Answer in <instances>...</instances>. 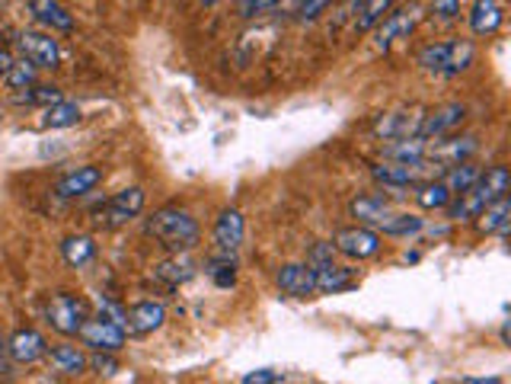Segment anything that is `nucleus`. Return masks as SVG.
I'll return each mask as SVG.
<instances>
[{"instance_id": "obj_25", "label": "nucleus", "mask_w": 511, "mask_h": 384, "mask_svg": "<svg viewBox=\"0 0 511 384\" xmlns=\"http://www.w3.org/2000/svg\"><path fill=\"white\" fill-rule=\"evenodd\" d=\"M480 173H482V170L476 167L474 161H460V163H454V167L444 170L441 183L448 186L450 196H460V192H466L470 186L476 183V179H480Z\"/></svg>"}, {"instance_id": "obj_40", "label": "nucleus", "mask_w": 511, "mask_h": 384, "mask_svg": "<svg viewBox=\"0 0 511 384\" xmlns=\"http://www.w3.org/2000/svg\"><path fill=\"white\" fill-rule=\"evenodd\" d=\"M278 371H272V369H256V371H250V375H243V381L240 384H278Z\"/></svg>"}, {"instance_id": "obj_32", "label": "nucleus", "mask_w": 511, "mask_h": 384, "mask_svg": "<svg viewBox=\"0 0 511 384\" xmlns=\"http://www.w3.org/2000/svg\"><path fill=\"white\" fill-rule=\"evenodd\" d=\"M62 100L64 96L58 87H36V84L16 96V103H26V106H38V103H42V106H52V103H62Z\"/></svg>"}, {"instance_id": "obj_20", "label": "nucleus", "mask_w": 511, "mask_h": 384, "mask_svg": "<svg viewBox=\"0 0 511 384\" xmlns=\"http://www.w3.org/2000/svg\"><path fill=\"white\" fill-rule=\"evenodd\" d=\"M476 135H464V138H454V141H438L435 151H428V157H435L441 167H454L460 161H470L476 154Z\"/></svg>"}, {"instance_id": "obj_16", "label": "nucleus", "mask_w": 511, "mask_h": 384, "mask_svg": "<svg viewBox=\"0 0 511 384\" xmlns=\"http://www.w3.org/2000/svg\"><path fill=\"white\" fill-rule=\"evenodd\" d=\"M359 285V276H355V269L351 266H336V263H329V266L317 269V292L320 295H342L349 288Z\"/></svg>"}, {"instance_id": "obj_36", "label": "nucleus", "mask_w": 511, "mask_h": 384, "mask_svg": "<svg viewBox=\"0 0 511 384\" xmlns=\"http://www.w3.org/2000/svg\"><path fill=\"white\" fill-rule=\"evenodd\" d=\"M282 4V0H237V13L243 16V20H252V16H262L268 13V10H275Z\"/></svg>"}, {"instance_id": "obj_38", "label": "nucleus", "mask_w": 511, "mask_h": 384, "mask_svg": "<svg viewBox=\"0 0 511 384\" xmlns=\"http://www.w3.org/2000/svg\"><path fill=\"white\" fill-rule=\"evenodd\" d=\"M96 307H100V314H103V317H109V321L119 323V327H125V321H128V311L115 305L112 298H96Z\"/></svg>"}, {"instance_id": "obj_8", "label": "nucleus", "mask_w": 511, "mask_h": 384, "mask_svg": "<svg viewBox=\"0 0 511 384\" xmlns=\"http://www.w3.org/2000/svg\"><path fill=\"white\" fill-rule=\"evenodd\" d=\"M416 23H419V7H416V4L403 10H390L375 29V48L377 52H387L397 38L409 36V32L416 29Z\"/></svg>"}, {"instance_id": "obj_35", "label": "nucleus", "mask_w": 511, "mask_h": 384, "mask_svg": "<svg viewBox=\"0 0 511 384\" xmlns=\"http://www.w3.org/2000/svg\"><path fill=\"white\" fill-rule=\"evenodd\" d=\"M87 369H93L103 378H112L115 371H119V359H115L112 353H93L90 359H87Z\"/></svg>"}, {"instance_id": "obj_4", "label": "nucleus", "mask_w": 511, "mask_h": 384, "mask_svg": "<svg viewBox=\"0 0 511 384\" xmlns=\"http://www.w3.org/2000/svg\"><path fill=\"white\" fill-rule=\"evenodd\" d=\"M77 337H80V343H84L87 349H93V353H119L125 346V339H128V333H125V327L109 321V317L90 314V321L80 327Z\"/></svg>"}, {"instance_id": "obj_14", "label": "nucleus", "mask_w": 511, "mask_h": 384, "mask_svg": "<svg viewBox=\"0 0 511 384\" xmlns=\"http://www.w3.org/2000/svg\"><path fill=\"white\" fill-rule=\"evenodd\" d=\"M7 353L13 355V362H20V365H32V362H38L48 353V343L38 330H16L13 337L7 339Z\"/></svg>"}, {"instance_id": "obj_33", "label": "nucleus", "mask_w": 511, "mask_h": 384, "mask_svg": "<svg viewBox=\"0 0 511 384\" xmlns=\"http://www.w3.org/2000/svg\"><path fill=\"white\" fill-rule=\"evenodd\" d=\"M7 84H10V90H29V87L36 84V68H32L26 58H20V62L10 64Z\"/></svg>"}, {"instance_id": "obj_27", "label": "nucleus", "mask_w": 511, "mask_h": 384, "mask_svg": "<svg viewBox=\"0 0 511 384\" xmlns=\"http://www.w3.org/2000/svg\"><path fill=\"white\" fill-rule=\"evenodd\" d=\"M153 276L161 279V282H167V285H183V282H189V279L195 276V263H192L185 254H176L173 260L161 263V266L153 269Z\"/></svg>"}, {"instance_id": "obj_44", "label": "nucleus", "mask_w": 511, "mask_h": 384, "mask_svg": "<svg viewBox=\"0 0 511 384\" xmlns=\"http://www.w3.org/2000/svg\"><path fill=\"white\" fill-rule=\"evenodd\" d=\"M365 4H367V0H351V7H355V10H361Z\"/></svg>"}, {"instance_id": "obj_1", "label": "nucleus", "mask_w": 511, "mask_h": 384, "mask_svg": "<svg viewBox=\"0 0 511 384\" xmlns=\"http://www.w3.org/2000/svg\"><path fill=\"white\" fill-rule=\"evenodd\" d=\"M508 186H511L508 167L496 163V167H489L486 173H480V179H476L470 189L460 192V196H454V199L444 205V212H448L450 221H460V218H476L482 208L489 205V202H496V199H502V196H508Z\"/></svg>"}, {"instance_id": "obj_5", "label": "nucleus", "mask_w": 511, "mask_h": 384, "mask_svg": "<svg viewBox=\"0 0 511 384\" xmlns=\"http://www.w3.org/2000/svg\"><path fill=\"white\" fill-rule=\"evenodd\" d=\"M144 208V189L141 186H128V189L115 192L112 199H106L100 208H96V221L106 224V228H119V224H128L131 218L141 215Z\"/></svg>"}, {"instance_id": "obj_3", "label": "nucleus", "mask_w": 511, "mask_h": 384, "mask_svg": "<svg viewBox=\"0 0 511 384\" xmlns=\"http://www.w3.org/2000/svg\"><path fill=\"white\" fill-rule=\"evenodd\" d=\"M45 317L58 333L77 337L80 327L90 321V301L80 298V295L58 292V295H52V301L45 305Z\"/></svg>"}, {"instance_id": "obj_15", "label": "nucleus", "mask_w": 511, "mask_h": 384, "mask_svg": "<svg viewBox=\"0 0 511 384\" xmlns=\"http://www.w3.org/2000/svg\"><path fill=\"white\" fill-rule=\"evenodd\" d=\"M349 212L351 218H359L361 224H381L393 215V208H390V199L383 192H371V196H359V199L349 202Z\"/></svg>"}, {"instance_id": "obj_7", "label": "nucleus", "mask_w": 511, "mask_h": 384, "mask_svg": "<svg viewBox=\"0 0 511 384\" xmlns=\"http://www.w3.org/2000/svg\"><path fill=\"white\" fill-rule=\"evenodd\" d=\"M16 46H20V54L32 68H58V62H62V48H58V38L52 32L26 29L20 32Z\"/></svg>"}, {"instance_id": "obj_12", "label": "nucleus", "mask_w": 511, "mask_h": 384, "mask_svg": "<svg viewBox=\"0 0 511 384\" xmlns=\"http://www.w3.org/2000/svg\"><path fill=\"white\" fill-rule=\"evenodd\" d=\"M100 183H103V167H96V163H84V167L70 170L68 177L58 179L54 192H58L62 199H80V196L93 192Z\"/></svg>"}, {"instance_id": "obj_18", "label": "nucleus", "mask_w": 511, "mask_h": 384, "mask_svg": "<svg viewBox=\"0 0 511 384\" xmlns=\"http://www.w3.org/2000/svg\"><path fill=\"white\" fill-rule=\"evenodd\" d=\"M383 157L393 163H422L428 157V141L419 135H409V138H393L390 145H383Z\"/></svg>"}, {"instance_id": "obj_11", "label": "nucleus", "mask_w": 511, "mask_h": 384, "mask_svg": "<svg viewBox=\"0 0 511 384\" xmlns=\"http://www.w3.org/2000/svg\"><path fill=\"white\" fill-rule=\"evenodd\" d=\"M243 230L246 224L237 208H224L221 215H218V221H214V246L221 254L234 256L240 250V244H243Z\"/></svg>"}, {"instance_id": "obj_6", "label": "nucleus", "mask_w": 511, "mask_h": 384, "mask_svg": "<svg viewBox=\"0 0 511 384\" xmlns=\"http://www.w3.org/2000/svg\"><path fill=\"white\" fill-rule=\"evenodd\" d=\"M333 250L342 256H349V260H367V256H377L381 254V234L371 228H361V224H355V228H342L333 234Z\"/></svg>"}, {"instance_id": "obj_41", "label": "nucleus", "mask_w": 511, "mask_h": 384, "mask_svg": "<svg viewBox=\"0 0 511 384\" xmlns=\"http://www.w3.org/2000/svg\"><path fill=\"white\" fill-rule=\"evenodd\" d=\"M432 10L441 20H454V16H460V0H432Z\"/></svg>"}, {"instance_id": "obj_39", "label": "nucleus", "mask_w": 511, "mask_h": 384, "mask_svg": "<svg viewBox=\"0 0 511 384\" xmlns=\"http://www.w3.org/2000/svg\"><path fill=\"white\" fill-rule=\"evenodd\" d=\"M329 4H333V0H301V10H298L301 20H307V23H310V20H317V16H320Z\"/></svg>"}, {"instance_id": "obj_28", "label": "nucleus", "mask_w": 511, "mask_h": 384, "mask_svg": "<svg viewBox=\"0 0 511 384\" xmlns=\"http://www.w3.org/2000/svg\"><path fill=\"white\" fill-rule=\"evenodd\" d=\"M448 58H450V42H432V46L419 48L416 64L428 74H448Z\"/></svg>"}, {"instance_id": "obj_21", "label": "nucleus", "mask_w": 511, "mask_h": 384, "mask_svg": "<svg viewBox=\"0 0 511 384\" xmlns=\"http://www.w3.org/2000/svg\"><path fill=\"white\" fill-rule=\"evenodd\" d=\"M62 256L68 266L84 269L96 260V240L87 238V234H70V238L62 240Z\"/></svg>"}, {"instance_id": "obj_17", "label": "nucleus", "mask_w": 511, "mask_h": 384, "mask_svg": "<svg viewBox=\"0 0 511 384\" xmlns=\"http://www.w3.org/2000/svg\"><path fill=\"white\" fill-rule=\"evenodd\" d=\"M29 10H32V16H36L38 23L48 26L52 32H70V29H74V16H70L68 7H64V4H58V0H29Z\"/></svg>"}, {"instance_id": "obj_26", "label": "nucleus", "mask_w": 511, "mask_h": 384, "mask_svg": "<svg viewBox=\"0 0 511 384\" xmlns=\"http://www.w3.org/2000/svg\"><path fill=\"white\" fill-rule=\"evenodd\" d=\"M409 131L416 135V131H419V122H409V119H406V113H387L375 122V135H381L383 141L409 138Z\"/></svg>"}, {"instance_id": "obj_31", "label": "nucleus", "mask_w": 511, "mask_h": 384, "mask_svg": "<svg viewBox=\"0 0 511 384\" xmlns=\"http://www.w3.org/2000/svg\"><path fill=\"white\" fill-rule=\"evenodd\" d=\"M390 10H393V0H367L365 7L359 10V16H355V29L359 32L375 29Z\"/></svg>"}, {"instance_id": "obj_29", "label": "nucleus", "mask_w": 511, "mask_h": 384, "mask_svg": "<svg viewBox=\"0 0 511 384\" xmlns=\"http://www.w3.org/2000/svg\"><path fill=\"white\" fill-rule=\"evenodd\" d=\"M416 189V202H419L422 208H428V212H435V208H444L454 196L448 192V186L441 183V179H425V183L412 186Z\"/></svg>"}, {"instance_id": "obj_13", "label": "nucleus", "mask_w": 511, "mask_h": 384, "mask_svg": "<svg viewBox=\"0 0 511 384\" xmlns=\"http://www.w3.org/2000/svg\"><path fill=\"white\" fill-rule=\"evenodd\" d=\"M163 321H167V307L161 301H141L128 311V321H125V333H137V337H144V333H153L161 330Z\"/></svg>"}, {"instance_id": "obj_22", "label": "nucleus", "mask_w": 511, "mask_h": 384, "mask_svg": "<svg viewBox=\"0 0 511 384\" xmlns=\"http://www.w3.org/2000/svg\"><path fill=\"white\" fill-rule=\"evenodd\" d=\"M45 355L52 359V365L62 371V375H80V371H87V353L80 346L62 343V346H54V349H48Z\"/></svg>"}, {"instance_id": "obj_24", "label": "nucleus", "mask_w": 511, "mask_h": 384, "mask_svg": "<svg viewBox=\"0 0 511 384\" xmlns=\"http://www.w3.org/2000/svg\"><path fill=\"white\" fill-rule=\"evenodd\" d=\"M80 119H84L80 106L62 100L45 106V113H42V129H74V125H80Z\"/></svg>"}, {"instance_id": "obj_23", "label": "nucleus", "mask_w": 511, "mask_h": 384, "mask_svg": "<svg viewBox=\"0 0 511 384\" xmlns=\"http://www.w3.org/2000/svg\"><path fill=\"white\" fill-rule=\"evenodd\" d=\"M508 218H511V202L508 196H502V199L489 202L480 215H476V230H480V234H496V230L508 228Z\"/></svg>"}, {"instance_id": "obj_9", "label": "nucleus", "mask_w": 511, "mask_h": 384, "mask_svg": "<svg viewBox=\"0 0 511 384\" xmlns=\"http://www.w3.org/2000/svg\"><path fill=\"white\" fill-rule=\"evenodd\" d=\"M464 119H466V106L464 103H444V106H438L435 113H428L425 119L419 122V138H425V141H441L444 135H450L454 129H460L464 125Z\"/></svg>"}, {"instance_id": "obj_10", "label": "nucleus", "mask_w": 511, "mask_h": 384, "mask_svg": "<svg viewBox=\"0 0 511 384\" xmlns=\"http://www.w3.org/2000/svg\"><path fill=\"white\" fill-rule=\"evenodd\" d=\"M275 282L291 298H310V295H317V269L307 266V263H288V266L278 269Z\"/></svg>"}, {"instance_id": "obj_30", "label": "nucleus", "mask_w": 511, "mask_h": 384, "mask_svg": "<svg viewBox=\"0 0 511 384\" xmlns=\"http://www.w3.org/2000/svg\"><path fill=\"white\" fill-rule=\"evenodd\" d=\"M377 228H381V234H387V238H412V234H419V230L425 228V221H422L419 215L403 212V215H390L387 221H381Z\"/></svg>"}, {"instance_id": "obj_45", "label": "nucleus", "mask_w": 511, "mask_h": 384, "mask_svg": "<svg viewBox=\"0 0 511 384\" xmlns=\"http://www.w3.org/2000/svg\"><path fill=\"white\" fill-rule=\"evenodd\" d=\"M202 7H214V4H218V0H199Z\"/></svg>"}, {"instance_id": "obj_19", "label": "nucleus", "mask_w": 511, "mask_h": 384, "mask_svg": "<svg viewBox=\"0 0 511 384\" xmlns=\"http://www.w3.org/2000/svg\"><path fill=\"white\" fill-rule=\"evenodd\" d=\"M502 20L505 13L499 0H474V7H470V29L476 36H492L502 26Z\"/></svg>"}, {"instance_id": "obj_42", "label": "nucleus", "mask_w": 511, "mask_h": 384, "mask_svg": "<svg viewBox=\"0 0 511 384\" xmlns=\"http://www.w3.org/2000/svg\"><path fill=\"white\" fill-rule=\"evenodd\" d=\"M10 64H13V54H10L7 48H0V77H7Z\"/></svg>"}, {"instance_id": "obj_37", "label": "nucleus", "mask_w": 511, "mask_h": 384, "mask_svg": "<svg viewBox=\"0 0 511 384\" xmlns=\"http://www.w3.org/2000/svg\"><path fill=\"white\" fill-rule=\"evenodd\" d=\"M333 244H326V240H320V244H313L310 246V254H307V266H313V269H323V266H329L333 263Z\"/></svg>"}, {"instance_id": "obj_43", "label": "nucleus", "mask_w": 511, "mask_h": 384, "mask_svg": "<svg viewBox=\"0 0 511 384\" xmlns=\"http://www.w3.org/2000/svg\"><path fill=\"white\" fill-rule=\"evenodd\" d=\"M464 384H499V378H466Z\"/></svg>"}, {"instance_id": "obj_34", "label": "nucleus", "mask_w": 511, "mask_h": 384, "mask_svg": "<svg viewBox=\"0 0 511 384\" xmlns=\"http://www.w3.org/2000/svg\"><path fill=\"white\" fill-rule=\"evenodd\" d=\"M211 279L218 288H234L237 285V263H234V256L221 254V260L211 263Z\"/></svg>"}, {"instance_id": "obj_2", "label": "nucleus", "mask_w": 511, "mask_h": 384, "mask_svg": "<svg viewBox=\"0 0 511 384\" xmlns=\"http://www.w3.org/2000/svg\"><path fill=\"white\" fill-rule=\"evenodd\" d=\"M147 234L161 240L167 250H173V254H192L202 240L199 221H195L185 208H176V205H167V208H161V212H153V215L147 218Z\"/></svg>"}]
</instances>
